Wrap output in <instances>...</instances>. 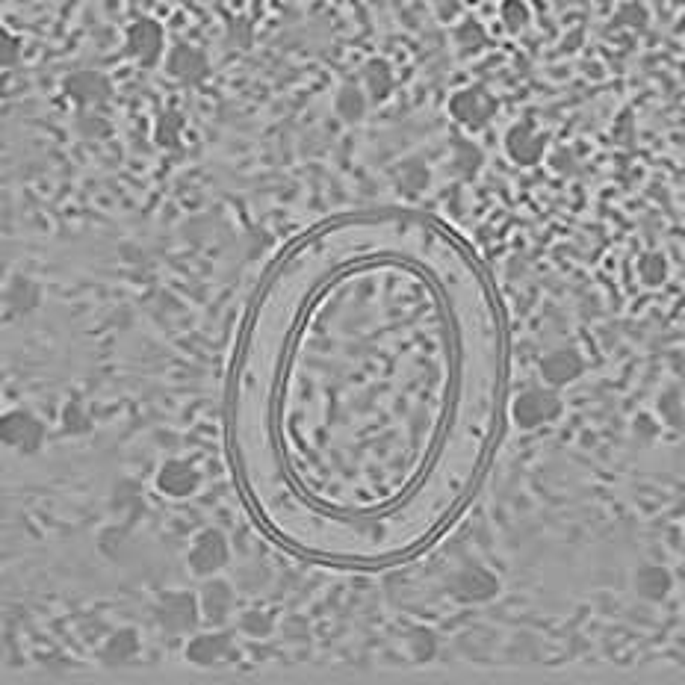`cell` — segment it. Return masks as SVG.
<instances>
[{
    "label": "cell",
    "instance_id": "6da1fadb",
    "mask_svg": "<svg viewBox=\"0 0 685 685\" xmlns=\"http://www.w3.org/2000/svg\"><path fill=\"white\" fill-rule=\"evenodd\" d=\"M505 387L476 251L423 213L337 219L290 249L251 319L234 381L246 494L313 559H411L485 479Z\"/></svg>",
    "mask_w": 685,
    "mask_h": 685
},
{
    "label": "cell",
    "instance_id": "7a4b0ae2",
    "mask_svg": "<svg viewBox=\"0 0 685 685\" xmlns=\"http://www.w3.org/2000/svg\"><path fill=\"white\" fill-rule=\"evenodd\" d=\"M48 429L30 408L0 411V446L15 455H36L45 446Z\"/></svg>",
    "mask_w": 685,
    "mask_h": 685
},
{
    "label": "cell",
    "instance_id": "3957f363",
    "mask_svg": "<svg viewBox=\"0 0 685 685\" xmlns=\"http://www.w3.org/2000/svg\"><path fill=\"white\" fill-rule=\"evenodd\" d=\"M125 54L145 68H154L166 57V33L154 18H139L127 27Z\"/></svg>",
    "mask_w": 685,
    "mask_h": 685
},
{
    "label": "cell",
    "instance_id": "277c9868",
    "mask_svg": "<svg viewBox=\"0 0 685 685\" xmlns=\"http://www.w3.org/2000/svg\"><path fill=\"white\" fill-rule=\"evenodd\" d=\"M63 92L80 110H95L104 101H110L113 86L101 71H74L63 80Z\"/></svg>",
    "mask_w": 685,
    "mask_h": 685
},
{
    "label": "cell",
    "instance_id": "5b68a950",
    "mask_svg": "<svg viewBox=\"0 0 685 685\" xmlns=\"http://www.w3.org/2000/svg\"><path fill=\"white\" fill-rule=\"evenodd\" d=\"M154 485H157V491H160L163 497L187 499V497H192L195 491H198V485H201V476H198V470H195L189 461H181V458H169V461H163V464H160Z\"/></svg>",
    "mask_w": 685,
    "mask_h": 685
},
{
    "label": "cell",
    "instance_id": "8992f818",
    "mask_svg": "<svg viewBox=\"0 0 685 685\" xmlns=\"http://www.w3.org/2000/svg\"><path fill=\"white\" fill-rule=\"evenodd\" d=\"M225 559H228V550H225V541H222L219 532H204V535L195 538L192 553H189V564H192L195 573H201V576L213 573V570H219L225 564Z\"/></svg>",
    "mask_w": 685,
    "mask_h": 685
},
{
    "label": "cell",
    "instance_id": "52a82bcc",
    "mask_svg": "<svg viewBox=\"0 0 685 685\" xmlns=\"http://www.w3.org/2000/svg\"><path fill=\"white\" fill-rule=\"evenodd\" d=\"M166 71L184 83H195L207 74V60L201 51L189 48V45H175L169 54H166Z\"/></svg>",
    "mask_w": 685,
    "mask_h": 685
},
{
    "label": "cell",
    "instance_id": "ba28073f",
    "mask_svg": "<svg viewBox=\"0 0 685 685\" xmlns=\"http://www.w3.org/2000/svg\"><path fill=\"white\" fill-rule=\"evenodd\" d=\"M192 615H195V609H192V600L187 594H169L157 603V623L163 629H172V632L187 629L195 621Z\"/></svg>",
    "mask_w": 685,
    "mask_h": 685
},
{
    "label": "cell",
    "instance_id": "9c48e42d",
    "mask_svg": "<svg viewBox=\"0 0 685 685\" xmlns=\"http://www.w3.org/2000/svg\"><path fill=\"white\" fill-rule=\"evenodd\" d=\"M136 653H139V635H136V629H119V632H113L107 641H104V647H101V662L104 665H130L133 659H136Z\"/></svg>",
    "mask_w": 685,
    "mask_h": 685
},
{
    "label": "cell",
    "instance_id": "30bf717a",
    "mask_svg": "<svg viewBox=\"0 0 685 685\" xmlns=\"http://www.w3.org/2000/svg\"><path fill=\"white\" fill-rule=\"evenodd\" d=\"M39 299H42V290L33 278H21V275H12L9 278V287H6V302L15 313H30L39 308Z\"/></svg>",
    "mask_w": 685,
    "mask_h": 685
},
{
    "label": "cell",
    "instance_id": "8fae6325",
    "mask_svg": "<svg viewBox=\"0 0 685 685\" xmlns=\"http://www.w3.org/2000/svg\"><path fill=\"white\" fill-rule=\"evenodd\" d=\"M18 60H21V39L0 27V71L18 65Z\"/></svg>",
    "mask_w": 685,
    "mask_h": 685
},
{
    "label": "cell",
    "instance_id": "7c38bea8",
    "mask_svg": "<svg viewBox=\"0 0 685 685\" xmlns=\"http://www.w3.org/2000/svg\"><path fill=\"white\" fill-rule=\"evenodd\" d=\"M63 423L65 432H74V435H83V432L89 429V417H86V411H83L77 402H68V408H65L63 414Z\"/></svg>",
    "mask_w": 685,
    "mask_h": 685
}]
</instances>
